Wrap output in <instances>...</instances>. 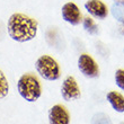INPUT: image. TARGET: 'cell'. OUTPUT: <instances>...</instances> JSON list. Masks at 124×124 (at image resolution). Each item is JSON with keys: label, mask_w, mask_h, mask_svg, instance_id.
I'll return each mask as SVG.
<instances>
[{"label": "cell", "mask_w": 124, "mask_h": 124, "mask_svg": "<svg viewBox=\"0 0 124 124\" xmlns=\"http://www.w3.org/2000/svg\"><path fill=\"white\" fill-rule=\"evenodd\" d=\"M120 33H121L122 35H124V22L121 23V27H120Z\"/></svg>", "instance_id": "16"}, {"label": "cell", "mask_w": 124, "mask_h": 124, "mask_svg": "<svg viewBox=\"0 0 124 124\" xmlns=\"http://www.w3.org/2000/svg\"><path fill=\"white\" fill-rule=\"evenodd\" d=\"M46 42L51 47L55 49L56 51H62L64 50L65 43H64V39L63 35L61 34L56 27H50L49 30L46 31Z\"/></svg>", "instance_id": "9"}, {"label": "cell", "mask_w": 124, "mask_h": 124, "mask_svg": "<svg viewBox=\"0 0 124 124\" xmlns=\"http://www.w3.org/2000/svg\"><path fill=\"white\" fill-rule=\"evenodd\" d=\"M8 93H9V84L5 73L0 70V99L6 97Z\"/></svg>", "instance_id": "12"}, {"label": "cell", "mask_w": 124, "mask_h": 124, "mask_svg": "<svg viewBox=\"0 0 124 124\" xmlns=\"http://www.w3.org/2000/svg\"><path fill=\"white\" fill-rule=\"evenodd\" d=\"M39 30L37 20L22 13H15L7 22L8 35L16 42L25 43L36 37Z\"/></svg>", "instance_id": "1"}, {"label": "cell", "mask_w": 124, "mask_h": 124, "mask_svg": "<svg viewBox=\"0 0 124 124\" xmlns=\"http://www.w3.org/2000/svg\"><path fill=\"white\" fill-rule=\"evenodd\" d=\"M61 16L64 22L69 23L70 25H73V26H77L82 22V15L79 7L71 1L64 3L62 6Z\"/></svg>", "instance_id": "6"}, {"label": "cell", "mask_w": 124, "mask_h": 124, "mask_svg": "<svg viewBox=\"0 0 124 124\" xmlns=\"http://www.w3.org/2000/svg\"><path fill=\"white\" fill-rule=\"evenodd\" d=\"M120 124H124V122H122V123H120Z\"/></svg>", "instance_id": "18"}, {"label": "cell", "mask_w": 124, "mask_h": 124, "mask_svg": "<svg viewBox=\"0 0 124 124\" xmlns=\"http://www.w3.org/2000/svg\"><path fill=\"white\" fill-rule=\"evenodd\" d=\"M106 99L111 104L113 109L118 113L124 112V97L123 95L117 92H109L106 95Z\"/></svg>", "instance_id": "10"}, {"label": "cell", "mask_w": 124, "mask_h": 124, "mask_svg": "<svg viewBox=\"0 0 124 124\" xmlns=\"http://www.w3.org/2000/svg\"><path fill=\"white\" fill-rule=\"evenodd\" d=\"M82 26H84L86 32H88L92 35H95V34L98 33V26L96 25L94 19L90 18V17H86V18L82 19Z\"/></svg>", "instance_id": "11"}, {"label": "cell", "mask_w": 124, "mask_h": 124, "mask_svg": "<svg viewBox=\"0 0 124 124\" xmlns=\"http://www.w3.org/2000/svg\"><path fill=\"white\" fill-rule=\"evenodd\" d=\"M17 90L26 101L34 103L42 95V85L34 73H24L17 81Z\"/></svg>", "instance_id": "2"}, {"label": "cell", "mask_w": 124, "mask_h": 124, "mask_svg": "<svg viewBox=\"0 0 124 124\" xmlns=\"http://www.w3.org/2000/svg\"><path fill=\"white\" fill-rule=\"evenodd\" d=\"M115 3H117V5H122L124 6V0H114Z\"/></svg>", "instance_id": "17"}, {"label": "cell", "mask_w": 124, "mask_h": 124, "mask_svg": "<svg viewBox=\"0 0 124 124\" xmlns=\"http://www.w3.org/2000/svg\"><path fill=\"white\" fill-rule=\"evenodd\" d=\"M50 124H70V115L67 108L62 105H53L47 114Z\"/></svg>", "instance_id": "7"}, {"label": "cell", "mask_w": 124, "mask_h": 124, "mask_svg": "<svg viewBox=\"0 0 124 124\" xmlns=\"http://www.w3.org/2000/svg\"><path fill=\"white\" fill-rule=\"evenodd\" d=\"M115 84L120 89L124 90V70L118 69L115 72Z\"/></svg>", "instance_id": "15"}, {"label": "cell", "mask_w": 124, "mask_h": 124, "mask_svg": "<svg viewBox=\"0 0 124 124\" xmlns=\"http://www.w3.org/2000/svg\"><path fill=\"white\" fill-rule=\"evenodd\" d=\"M61 96L65 101H76V99L80 98L81 92H80L79 85L77 80L75 79V77L68 76L63 80L61 86Z\"/></svg>", "instance_id": "5"}, {"label": "cell", "mask_w": 124, "mask_h": 124, "mask_svg": "<svg viewBox=\"0 0 124 124\" xmlns=\"http://www.w3.org/2000/svg\"><path fill=\"white\" fill-rule=\"evenodd\" d=\"M112 14L120 23L124 22V6L115 3L114 6L112 7Z\"/></svg>", "instance_id": "14"}, {"label": "cell", "mask_w": 124, "mask_h": 124, "mask_svg": "<svg viewBox=\"0 0 124 124\" xmlns=\"http://www.w3.org/2000/svg\"><path fill=\"white\" fill-rule=\"evenodd\" d=\"M85 8L89 15L97 19H105L108 15L107 6L101 0H88L85 3Z\"/></svg>", "instance_id": "8"}, {"label": "cell", "mask_w": 124, "mask_h": 124, "mask_svg": "<svg viewBox=\"0 0 124 124\" xmlns=\"http://www.w3.org/2000/svg\"><path fill=\"white\" fill-rule=\"evenodd\" d=\"M35 69L43 79L47 81H55L61 77L60 65L51 55H41L35 62Z\"/></svg>", "instance_id": "3"}, {"label": "cell", "mask_w": 124, "mask_h": 124, "mask_svg": "<svg viewBox=\"0 0 124 124\" xmlns=\"http://www.w3.org/2000/svg\"><path fill=\"white\" fill-rule=\"evenodd\" d=\"M78 68L82 75L87 78L94 79L99 76V67L92 55L82 53L78 58Z\"/></svg>", "instance_id": "4"}, {"label": "cell", "mask_w": 124, "mask_h": 124, "mask_svg": "<svg viewBox=\"0 0 124 124\" xmlns=\"http://www.w3.org/2000/svg\"><path fill=\"white\" fill-rule=\"evenodd\" d=\"M92 124H113L105 113H96L92 118Z\"/></svg>", "instance_id": "13"}]
</instances>
